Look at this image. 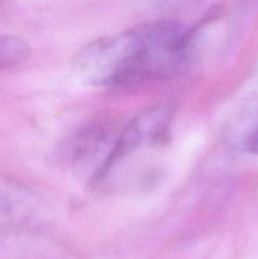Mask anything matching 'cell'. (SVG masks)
Returning a JSON list of instances; mask_svg holds the SVG:
<instances>
[{
  "label": "cell",
  "mask_w": 258,
  "mask_h": 259,
  "mask_svg": "<svg viewBox=\"0 0 258 259\" xmlns=\"http://www.w3.org/2000/svg\"><path fill=\"white\" fill-rule=\"evenodd\" d=\"M115 139L113 138L110 125L106 123L98 121L89 124L71 139L67 146L68 158L73 163H88L101 151L109 153Z\"/></svg>",
  "instance_id": "4"
},
{
  "label": "cell",
  "mask_w": 258,
  "mask_h": 259,
  "mask_svg": "<svg viewBox=\"0 0 258 259\" xmlns=\"http://www.w3.org/2000/svg\"><path fill=\"white\" fill-rule=\"evenodd\" d=\"M225 131L235 148L258 154V75L238 100Z\"/></svg>",
  "instance_id": "2"
},
{
  "label": "cell",
  "mask_w": 258,
  "mask_h": 259,
  "mask_svg": "<svg viewBox=\"0 0 258 259\" xmlns=\"http://www.w3.org/2000/svg\"><path fill=\"white\" fill-rule=\"evenodd\" d=\"M30 47L24 39L15 35L0 34V70L15 67L28 60Z\"/></svg>",
  "instance_id": "5"
},
{
  "label": "cell",
  "mask_w": 258,
  "mask_h": 259,
  "mask_svg": "<svg viewBox=\"0 0 258 259\" xmlns=\"http://www.w3.org/2000/svg\"><path fill=\"white\" fill-rule=\"evenodd\" d=\"M194 39V30L177 22L144 23L86 45L73 58V71L103 88L167 80L187 67Z\"/></svg>",
  "instance_id": "1"
},
{
  "label": "cell",
  "mask_w": 258,
  "mask_h": 259,
  "mask_svg": "<svg viewBox=\"0 0 258 259\" xmlns=\"http://www.w3.org/2000/svg\"><path fill=\"white\" fill-rule=\"evenodd\" d=\"M33 205L27 190L0 176V238L23 229L32 217Z\"/></svg>",
  "instance_id": "3"
}]
</instances>
